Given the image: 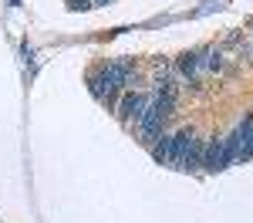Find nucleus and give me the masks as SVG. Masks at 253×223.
<instances>
[{"instance_id":"7ed1b4c3","label":"nucleus","mask_w":253,"mask_h":223,"mask_svg":"<svg viewBox=\"0 0 253 223\" xmlns=\"http://www.w3.org/2000/svg\"><path fill=\"white\" fill-rule=\"evenodd\" d=\"M196 166H203V142L196 139V135H189V142H186V149H182L175 169H196Z\"/></svg>"},{"instance_id":"f257e3e1","label":"nucleus","mask_w":253,"mask_h":223,"mask_svg":"<svg viewBox=\"0 0 253 223\" xmlns=\"http://www.w3.org/2000/svg\"><path fill=\"white\" fill-rule=\"evenodd\" d=\"M240 159V149H236V142L230 135H223V139H213L210 145H203V166L206 169H226L230 162Z\"/></svg>"},{"instance_id":"6e6552de","label":"nucleus","mask_w":253,"mask_h":223,"mask_svg":"<svg viewBox=\"0 0 253 223\" xmlns=\"http://www.w3.org/2000/svg\"><path fill=\"white\" fill-rule=\"evenodd\" d=\"M98 3H108V0H91V7H98Z\"/></svg>"},{"instance_id":"20e7f679","label":"nucleus","mask_w":253,"mask_h":223,"mask_svg":"<svg viewBox=\"0 0 253 223\" xmlns=\"http://www.w3.org/2000/svg\"><path fill=\"white\" fill-rule=\"evenodd\" d=\"M145 95H125V98L118 101V115H122V119L125 122H135L138 115H142V112H145Z\"/></svg>"},{"instance_id":"f03ea898","label":"nucleus","mask_w":253,"mask_h":223,"mask_svg":"<svg viewBox=\"0 0 253 223\" xmlns=\"http://www.w3.org/2000/svg\"><path fill=\"white\" fill-rule=\"evenodd\" d=\"M128 71H132V64H128V61H108V64H101V68H98V78L105 81L108 101L115 98V91L128 81Z\"/></svg>"},{"instance_id":"423d86ee","label":"nucleus","mask_w":253,"mask_h":223,"mask_svg":"<svg viewBox=\"0 0 253 223\" xmlns=\"http://www.w3.org/2000/svg\"><path fill=\"white\" fill-rule=\"evenodd\" d=\"M179 71H182L186 78L203 75V71H199V54H182V58H179Z\"/></svg>"},{"instance_id":"0eeeda50","label":"nucleus","mask_w":253,"mask_h":223,"mask_svg":"<svg viewBox=\"0 0 253 223\" xmlns=\"http://www.w3.org/2000/svg\"><path fill=\"white\" fill-rule=\"evenodd\" d=\"M68 7L71 10H84V7H91V0H68Z\"/></svg>"},{"instance_id":"39448f33","label":"nucleus","mask_w":253,"mask_h":223,"mask_svg":"<svg viewBox=\"0 0 253 223\" xmlns=\"http://www.w3.org/2000/svg\"><path fill=\"white\" fill-rule=\"evenodd\" d=\"M172 135H159V142H156V149H152V156H156L162 166H172Z\"/></svg>"}]
</instances>
